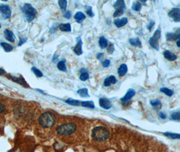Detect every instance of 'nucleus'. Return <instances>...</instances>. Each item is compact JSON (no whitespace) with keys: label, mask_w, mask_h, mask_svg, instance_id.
I'll return each mask as SVG.
<instances>
[{"label":"nucleus","mask_w":180,"mask_h":152,"mask_svg":"<svg viewBox=\"0 0 180 152\" xmlns=\"http://www.w3.org/2000/svg\"><path fill=\"white\" fill-rule=\"evenodd\" d=\"M56 121V118L53 113L47 112L42 114L39 118V123L43 128H50L53 126Z\"/></svg>","instance_id":"1"},{"label":"nucleus","mask_w":180,"mask_h":152,"mask_svg":"<svg viewBox=\"0 0 180 152\" xmlns=\"http://www.w3.org/2000/svg\"><path fill=\"white\" fill-rule=\"evenodd\" d=\"M109 136V131L105 127L97 126L92 131V137L97 141H104L108 139Z\"/></svg>","instance_id":"2"},{"label":"nucleus","mask_w":180,"mask_h":152,"mask_svg":"<svg viewBox=\"0 0 180 152\" xmlns=\"http://www.w3.org/2000/svg\"><path fill=\"white\" fill-rule=\"evenodd\" d=\"M76 129V124L74 123H67L60 125L57 129V132L61 135H69L74 133Z\"/></svg>","instance_id":"3"},{"label":"nucleus","mask_w":180,"mask_h":152,"mask_svg":"<svg viewBox=\"0 0 180 152\" xmlns=\"http://www.w3.org/2000/svg\"><path fill=\"white\" fill-rule=\"evenodd\" d=\"M22 11L25 14L27 21L29 22L33 21L37 14V10L30 4H25L22 7Z\"/></svg>","instance_id":"4"},{"label":"nucleus","mask_w":180,"mask_h":152,"mask_svg":"<svg viewBox=\"0 0 180 152\" xmlns=\"http://www.w3.org/2000/svg\"><path fill=\"white\" fill-rule=\"evenodd\" d=\"M161 30L159 29H157L154 31L153 35H152L149 40V43L150 44V46H151L152 48L156 49V50H159V40L160 39V37H161Z\"/></svg>","instance_id":"5"},{"label":"nucleus","mask_w":180,"mask_h":152,"mask_svg":"<svg viewBox=\"0 0 180 152\" xmlns=\"http://www.w3.org/2000/svg\"><path fill=\"white\" fill-rule=\"evenodd\" d=\"M169 16L173 19V21L176 22L180 21V10L177 7L172 8L169 12Z\"/></svg>","instance_id":"6"},{"label":"nucleus","mask_w":180,"mask_h":152,"mask_svg":"<svg viewBox=\"0 0 180 152\" xmlns=\"http://www.w3.org/2000/svg\"><path fill=\"white\" fill-rule=\"evenodd\" d=\"M0 12L6 18H10L12 11L10 7L7 5H0Z\"/></svg>","instance_id":"7"},{"label":"nucleus","mask_w":180,"mask_h":152,"mask_svg":"<svg viewBox=\"0 0 180 152\" xmlns=\"http://www.w3.org/2000/svg\"><path fill=\"white\" fill-rule=\"evenodd\" d=\"M99 105L101 108L105 109H109L112 107V104L111 103V101L107 98L99 99Z\"/></svg>","instance_id":"8"},{"label":"nucleus","mask_w":180,"mask_h":152,"mask_svg":"<svg viewBox=\"0 0 180 152\" xmlns=\"http://www.w3.org/2000/svg\"><path fill=\"white\" fill-rule=\"evenodd\" d=\"M135 93H136V92H135L134 89H128L127 91L126 92V95H125L123 98L121 99V101L123 102H126L127 101H129L130 99H132L135 95Z\"/></svg>","instance_id":"9"},{"label":"nucleus","mask_w":180,"mask_h":152,"mask_svg":"<svg viewBox=\"0 0 180 152\" xmlns=\"http://www.w3.org/2000/svg\"><path fill=\"white\" fill-rule=\"evenodd\" d=\"M82 39H80V37L78 38V43H76V46H75L73 48L74 52L76 55H78V56H80V55L83 53V51H82Z\"/></svg>","instance_id":"10"},{"label":"nucleus","mask_w":180,"mask_h":152,"mask_svg":"<svg viewBox=\"0 0 180 152\" xmlns=\"http://www.w3.org/2000/svg\"><path fill=\"white\" fill-rule=\"evenodd\" d=\"M10 76V79L12 80V81H14L15 83H17L20 84H21L24 87H29V85L27 84L25 80L24 79L23 77H16V76Z\"/></svg>","instance_id":"11"},{"label":"nucleus","mask_w":180,"mask_h":152,"mask_svg":"<svg viewBox=\"0 0 180 152\" xmlns=\"http://www.w3.org/2000/svg\"><path fill=\"white\" fill-rule=\"evenodd\" d=\"M117 83V79L116 78V76H114L113 75L109 76L105 79L104 81V86L105 87H109L112 85V84H114Z\"/></svg>","instance_id":"12"},{"label":"nucleus","mask_w":180,"mask_h":152,"mask_svg":"<svg viewBox=\"0 0 180 152\" xmlns=\"http://www.w3.org/2000/svg\"><path fill=\"white\" fill-rule=\"evenodd\" d=\"M4 35L6 39L10 42L13 43L15 41V36L13 33V32L10 31L8 29H6L4 31Z\"/></svg>","instance_id":"13"},{"label":"nucleus","mask_w":180,"mask_h":152,"mask_svg":"<svg viewBox=\"0 0 180 152\" xmlns=\"http://www.w3.org/2000/svg\"><path fill=\"white\" fill-rule=\"evenodd\" d=\"M163 55L165 58L169 61H175L177 58V56L176 55H175L173 53H172L171 51H170L169 50L165 51Z\"/></svg>","instance_id":"14"},{"label":"nucleus","mask_w":180,"mask_h":152,"mask_svg":"<svg viewBox=\"0 0 180 152\" xmlns=\"http://www.w3.org/2000/svg\"><path fill=\"white\" fill-rule=\"evenodd\" d=\"M166 38L167 41H176V40L179 39L180 38V33H167L166 35Z\"/></svg>","instance_id":"15"},{"label":"nucleus","mask_w":180,"mask_h":152,"mask_svg":"<svg viewBox=\"0 0 180 152\" xmlns=\"http://www.w3.org/2000/svg\"><path fill=\"white\" fill-rule=\"evenodd\" d=\"M127 23V18H123L121 19H116L114 21V24L117 28H121V27L126 25Z\"/></svg>","instance_id":"16"},{"label":"nucleus","mask_w":180,"mask_h":152,"mask_svg":"<svg viewBox=\"0 0 180 152\" xmlns=\"http://www.w3.org/2000/svg\"><path fill=\"white\" fill-rule=\"evenodd\" d=\"M113 6L116 10H124L125 7H126V4L123 0H118V1H116L114 4Z\"/></svg>","instance_id":"17"},{"label":"nucleus","mask_w":180,"mask_h":152,"mask_svg":"<svg viewBox=\"0 0 180 152\" xmlns=\"http://www.w3.org/2000/svg\"><path fill=\"white\" fill-rule=\"evenodd\" d=\"M74 18L78 23H81V22L84 21L85 18H86V16H85V14L82 13V12H78L75 14Z\"/></svg>","instance_id":"18"},{"label":"nucleus","mask_w":180,"mask_h":152,"mask_svg":"<svg viewBox=\"0 0 180 152\" xmlns=\"http://www.w3.org/2000/svg\"><path fill=\"white\" fill-rule=\"evenodd\" d=\"M127 66L126 64H122L120 65L118 68V74L119 76H123L127 73Z\"/></svg>","instance_id":"19"},{"label":"nucleus","mask_w":180,"mask_h":152,"mask_svg":"<svg viewBox=\"0 0 180 152\" xmlns=\"http://www.w3.org/2000/svg\"><path fill=\"white\" fill-rule=\"evenodd\" d=\"M129 42L132 46L138 47H142L141 41H140L139 38H131V39H130Z\"/></svg>","instance_id":"20"},{"label":"nucleus","mask_w":180,"mask_h":152,"mask_svg":"<svg viewBox=\"0 0 180 152\" xmlns=\"http://www.w3.org/2000/svg\"><path fill=\"white\" fill-rule=\"evenodd\" d=\"M99 44L101 49H104L106 48V47H107V46H108V41H107V40L105 39V37H101L99 38Z\"/></svg>","instance_id":"21"},{"label":"nucleus","mask_w":180,"mask_h":152,"mask_svg":"<svg viewBox=\"0 0 180 152\" xmlns=\"http://www.w3.org/2000/svg\"><path fill=\"white\" fill-rule=\"evenodd\" d=\"M59 29L61 31L63 32H70L71 31V25L70 24H61L59 25Z\"/></svg>","instance_id":"22"},{"label":"nucleus","mask_w":180,"mask_h":152,"mask_svg":"<svg viewBox=\"0 0 180 152\" xmlns=\"http://www.w3.org/2000/svg\"><path fill=\"white\" fill-rule=\"evenodd\" d=\"M151 106L153 107L154 109H160L161 108V102L159 99H155V100H151Z\"/></svg>","instance_id":"23"},{"label":"nucleus","mask_w":180,"mask_h":152,"mask_svg":"<svg viewBox=\"0 0 180 152\" xmlns=\"http://www.w3.org/2000/svg\"><path fill=\"white\" fill-rule=\"evenodd\" d=\"M77 93H78L79 95L82 97V98H88V97H89V95L88 93V89L86 88L79 89V90L77 91Z\"/></svg>","instance_id":"24"},{"label":"nucleus","mask_w":180,"mask_h":152,"mask_svg":"<svg viewBox=\"0 0 180 152\" xmlns=\"http://www.w3.org/2000/svg\"><path fill=\"white\" fill-rule=\"evenodd\" d=\"M81 105L85 107V108H91V109H94L95 108L94 106V102L92 101H82L81 103Z\"/></svg>","instance_id":"25"},{"label":"nucleus","mask_w":180,"mask_h":152,"mask_svg":"<svg viewBox=\"0 0 180 152\" xmlns=\"http://www.w3.org/2000/svg\"><path fill=\"white\" fill-rule=\"evenodd\" d=\"M65 62H66V60L65 59H64L63 61H60L58 62V64H57V68H58L59 70L61 71H63V72H66L67 70V68H66V64H65Z\"/></svg>","instance_id":"26"},{"label":"nucleus","mask_w":180,"mask_h":152,"mask_svg":"<svg viewBox=\"0 0 180 152\" xmlns=\"http://www.w3.org/2000/svg\"><path fill=\"white\" fill-rule=\"evenodd\" d=\"M132 10H134V11L136 12L140 11V10L142 8V4L140 1H135L134 2L133 4H132Z\"/></svg>","instance_id":"27"},{"label":"nucleus","mask_w":180,"mask_h":152,"mask_svg":"<svg viewBox=\"0 0 180 152\" xmlns=\"http://www.w3.org/2000/svg\"><path fill=\"white\" fill-rule=\"evenodd\" d=\"M1 46L3 47L4 50L6 52H10L12 51V49H13V47H12L11 45H10L7 43H4V42L1 43Z\"/></svg>","instance_id":"28"},{"label":"nucleus","mask_w":180,"mask_h":152,"mask_svg":"<svg viewBox=\"0 0 180 152\" xmlns=\"http://www.w3.org/2000/svg\"><path fill=\"white\" fill-rule=\"evenodd\" d=\"M160 91L162 93H164L165 95H167V96L171 97L173 95V91L171 90V89H169L168 88H165V87H162L161 89H160Z\"/></svg>","instance_id":"29"},{"label":"nucleus","mask_w":180,"mask_h":152,"mask_svg":"<svg viewBox=\"0 0 180 152\" xmlns=\"http://www.w3.org/2000/svg\"><path fill=\"white\" fill-rule=\"evenodd\" d=\"M66 102L67 104H70V105H72V106H79L80 105V101L78 100H76V99H73L71 98L67 99V100H66Z\"/></svg>","instance_id":"30"},{"label":"nucleus","mask_w":180,"mask_h":152,"mask_svg":"<svg viewBox=\"0 0 180 152\" xmlns=\"http://www.w3.org/2000/svg\"><path fill=\"white\" fill-rule=\"evenodd\" d=\"M58 4L59 6L60 9L61 10H66L67 5V1H66V0H59L58 1Z\"/></svg>","instance_id":"31"},{"label":"nucleus","mask_w":180,"mask_h":152,"mask_svg":"<svg viewBox=\"0 0 180 152\" xmlns=\"http://www.w3.org/2000/svg\"><path fill=\"white\" fill-rule=\"evenodd\" d=\"M32 70L37 77H42L43 76V74H42V73H41V71H40L39 69H37V68H35V67H32Z\"/></svg>","instance_id":"32"},{"label":"nucleus","mask_w":180,"mask_h":152,"mask_svg":"<svg viewBox=\"0 0 180 152\" xmlns=\"http://www.w3.org/2000/svg\"><path fill=\"white\" fill-rule=\"evenodd\" d=\"M165 134L168 137H170L171 139H179L180 135L179 134H174V133H165Z\"/></svg>","instance_id":"33"},{"label":"nucleus","mask_w":180,"mask_h":152,"mask_svg":"<svg viewBox=\"0 0 180 152\" xmlns=\"http://www.w3.org/2000/svg\"><path fill=\"white\" fill-rule=\"evenodd\" d=\"M171 118L173 120H177L179 121L180 120V113L179 112H174L171 115Z\"/></svg>","instance_id":"34"},{"label":"nucleus","mask_w":180,"mask_h":152,"mask_svg":"<svg viewBox=\"0 0 180 152\" xmlns=\"http://www.w3.org/2000/svg\"><path fill=\"white\" fill-rule=\"evenodd\" d=\"M89 79V74L87 73H83L81 74V75L80 76V79L82 81H85L86 80H88Z\"/></svg>","instance_id":"35"},{"label":"nucleus","mask_w":180,"mask_h":152,"mask_svg":"<svg viewBox=\"0 0 180 152\" xmlns=\"http://www.w3.org/2000/svg\"><path fill=\"white\" fill-rule=\"evenodd\" d=\"M115 50V47L113 44L112 43H110L109 45V47H107V51H108V53L110 54H112L113 53V51Z\"/></svg>","instance_id":"36"},{"label":"nucleus","mask_w":180,"mask_h":152,"mask_svg":"<svg viewBox=\"0 0 180 152\" xmlns=\"http://www.w3.org/2000/svg\"><path fill=\"white\" fill-rule=\"evenodd\" d=\"M86 14L89 15L90 17H93L94 16V14L93 12H92V7L91 6H87V9H86Z\"/></svg>","instance_id":"37"},{"label":"nucleus","mask_w":180,"mask_h":152,"mask_svg":"<svg viewBox=\"0 0 180 152\" xmlns=\"http://www.w3.org/2000/svg\"><path fill=\"white\" fill-rule=\"evenodd\" d=\"M6 110V106L4 104L0 102V115L4 114Z\"/></svg>","instance_id":"38"},{"label":"nucleus","mask_w":180,"mask_h":152,"mask_svg":"<svg viewBox=\"0 0 180 152\" xmlns=\"http://www.w3.org/2000/svg\"><path fill=\"white\" fill-rule=\"evenodd\" d=\"M124 10H116V12H114L113 14V17H119L120 16H121V15L124 14Z\"/></svg>","instance_id":"39"},{"label":"nucleus","mask_w":180,"mask_h":152,"mask_svg":"<svg viewBox=\"0 0 180 152\" xmlns=\"http://www.w3.org/2000/svg\"><path fill=\"white\" fill-rule=\"evenodd\" d=\"M64 18H66L67 19H70L72 17V13L71 12L70 10H67V11H66V12L64 14Z\"/></svg>","instance_id":"40"},{"label":"nucleus","mask_w":180,"mask_h":152,"mask_svg":"<svg viewBox=\"0 0 180 152\" xmlns=\"http://www.w3.org/2000/svg\"><path fill=\"white\" fill-rule=\"evenodd\" d=\"M154 24H155V22H154L153 21H151V22H149V24H148V26H147V29H149V31H152V29L153 28Z\"/></svg>","instance_id":"41"},{"label":"nucleus","mask_w":180,"mask_h":152,"mask_svg":"<svg viewBox=\"0 0 180 152\" xmlns=\"http://www.w3.org/2000/svg\"><path fill=\"white\" fill-rule=\"evenodd\" d=\"M110 64H111V62H110L109 59H105V60L102 62V66L107 68V67H108L110 65Z\"/></svg>","instance_id":"42"},{"label":"nucleus","mask_w":180,"mask_h":152,"mask_svg":"<svg viewBox=\"0 0 180 152\" xmlns=\"http://www.w3.org/2000/svg\"><path fill=\"white\" fill-rule=\"evenodd\" d=\"M57 23L55 24L54 25L51 27V29H50V33H52V34L55 33V32H56V29H57Z\"/></svg>","instance_id":"43"},{"label":"nucleus","mask_w":180,"mask_h":152,"mask_svg":"<svg viewBox=\"0 0 180 152\" xmlns=\"http://www.w3.org/2000/svg\"><path fill=\"white\" fill-rule=\"evenodd\" d=\"M159 117H160V118H161V119H165V118H167L166 114H164V113H162V112H160V113L159 114Z\"/></svg>","instance_id":"44"},{"label":"nucleus","mask_w":180,"mask_h":152,"mask_svg":"<svg viewBox=\"0 0 180 152\" xmlns=\"http://www.w3.org/2000/svg\"><path fill=\"white\" fill-rule=\"evenodd\" d=\"M26 41V39H25L24 40H22V39H20V42H19L18 46H21V45H22L24 43H25Z\"/></svg>","instance_id":"45"},{"label":"nucleus","mask_w":180,"mask_h":152,"mask_svg":"<svg viewBox=\"0 0 180 152\" xmlns=\"http://www.w3.org/2000/svg\"><path fill=\"white\" fill-rule=\"evenodd\" d=\"M102 56H103V54H102V53H100V54H97V59H101Z\"/></svg>","instance_id":"46"},{"label":"nucleus","mask_w":180,"mask_h":152,"mask_svg":"<svg viewBox=\"0 0 180 152\" xmlns=\"http://www.w3.org/2000/svg\"><path fill=\"white\" fill-rule=\"evenodd\" d=\"M5 73H6V71H5L4 70H3V69H1V68H0V75H2V74H4Z\"/></svg>","instance_id":"47"},{"label":"nucleus","mask_w":180,"mask_h":152,"mask_svg":"<svg viewBox=\"0 0 180 152\" xmlns=\"http://www.w3.org/2000/svg\"><path fill=\"white\" fill-rule=\"evenodd\" d=\"M177 47H179V46H180V45H179V39H177Z\"/></svg>","instance_id":"48"},{"label":"nucleus","mask_w":180,"mask_h":152,"mask_svg":"<svg viewBox=\"0 0 180 152\" xmlns=\"http://www.w3.org/2000/svg\"><path fill=\"white\" fill-rule=\"evenodd\" d=\"M1 23H0V28H1Z\"/></svg>","instance_id":"49"}]
</instances>
